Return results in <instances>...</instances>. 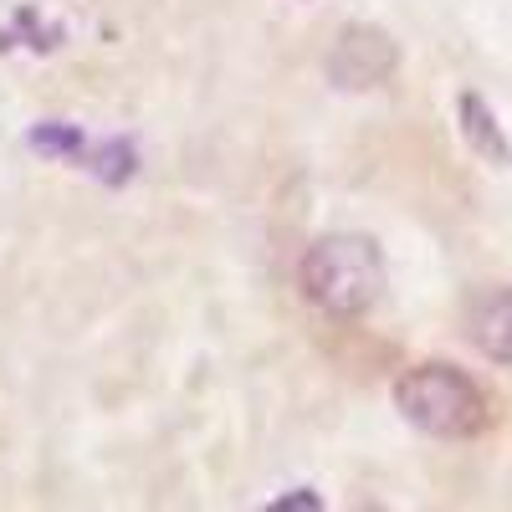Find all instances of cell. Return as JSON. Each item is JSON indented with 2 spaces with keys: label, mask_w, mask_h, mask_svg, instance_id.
Masks as SVG:
<instances>
[{
  "label": "cell",
  "mask_w": 512,
  "mask_h": 512,
  "mask_svg": "<svg viewBox=\"0 0 512 512\" xmlns=\"http://www.w3.org/2000/svg\"><path fill=\"white\" fill-rule=\"evenodd\" d=\"M466 333H472V344L497 359V364H512V287H492L482 292L472 313H466Z\"/></svg>",
  "instance_id": "4"
},
{
  "label": "cell",
  "mask_w": 512,
  "mask_h": 512,
  "mask_svg": "<svg viewBox=\"0 0 512 512\" xmlns=\"http://www.w3.org/2000/svg\"><path fill=\"white\" fill-rule=\"evenodd\" d=\"M303 292L333 318H359L384 292V256L359 231H333L303 256Z\"/></svg>",
  "instance_id": "1"
},
{
  "label": "cell",
  "mask_w": 512,
  "mask_h": 512,
  "mask_svg": "<svg viewBox=\"0 0 512 512\" xmlns=\"http://www.w3.org/2000/svg\"><path fill=\"white\" fill-rule=\"evenodd\" d=\"M359 512H384V507H359Z\"/></svg>",
  "instance_id": "8"
},
{
  "label": "cell",
  "mask_w": 512,
  "mask_h": 512,
  "mask_svg": "<svg viewBox=\"0 0 512 512\" xmlns=\"http://www.w3.org/2000/svg\"><path fill=\"white\" fill-rule=\"evenodd\" d=\"M31 149L52 154V159H82L88 154V139H82L72 123H41V128H31Z\"/></svg>",
  "instance_id": "6"
},
{
  "label": "cell",
  "mask_w": 512,
  "mask_h": 512,
  "mask_svg": "<svg viewBox=\"0 0 512 512\" xmlns=\"http://www.w3.org/2000/svg\"><path fill=\"white\" fill-rule=\"evenodd\" d=\"M400 415L425 436L441 441H466L487 425V395L477 390L472 374H461L456 364H415L395 384Z\"/></svg>",
  "instance_id": "2"
},
{
  "label": "cell",
  "mask_w": 512,
  "mask_h": 512,
  "mask_svg": "<svg viewBox=\"0 0 512 512\" xmlns=\"http://www.w3.org/2000/svg\"><path fill=\"white\" fill-rule=\"evenodd\" d=\"M262 512H323V497H318L313 487H292V492H282L277 502H267Z\"/></svg>",
  "instance_id": "7"
},
{
  "label": "cell",
  "mask_w": 512,
  "mask_h": 512,
  "mask_svg": "<svg viewBox=\"0 0 512 512\" xmlns=\"http://www.w3.org/2000/svg\"><path fill=\"white\" fill-rule=\"evenodd\" d=\"M461 134H466V144H472L482 159H492V164H507V159H512V149H507V139H502L492 108H487L477 93H461Z\"/></svg>",
  "instance_id": "5"
},
{
  "label": "cell",
  "mask_w": 512,
  "mask_h": 512,
  "mask_svg": "<svg viewBox=\"0 0 512 512\" xmlns=\"http://www.w3.org/2000/svg\"><path fill=\"white\" fill-rule=\"evenodd\" d=\"M400 67V47L390 41V31H379L369 21H354L333 36V47L323 57V72L333 88L344 93H364V88H379L384 77Z\"/></svg>",
  "instance_id": "3"
}]
</instances>
